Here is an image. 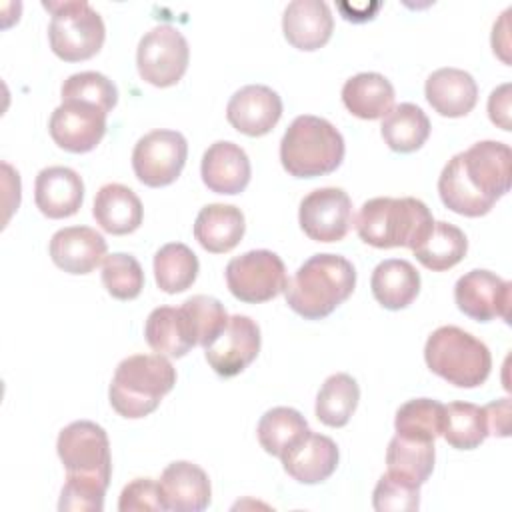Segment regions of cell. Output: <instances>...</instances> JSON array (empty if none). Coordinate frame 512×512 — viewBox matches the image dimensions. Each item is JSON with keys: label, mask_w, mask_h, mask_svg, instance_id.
Listing matches in <instances>:
<instances>
[{"label": "cell", "mask_w": 512, "mask_h": 512, "mask_svg": "<svg viewBox=\"0 0 512 512\" xmlns=\"http://www.w3.org/2000/svg\"><path fill=\"white\" fill-rule=\"evenodd\" d=\"M434 224L428 206L412 196H378L362 204L356 216V232L374 248L406 246L414 250Z\"/></svg>", "instance_id": "3957f363"}, {"label": "cell", "mask_w": 512, "mask_h": 512, "mask_svg": "<svg viewBox=\"0 0 512 512\" xmlns=\"http://www.w3.org/2000/svg\"><path fill=\"white\" fill-rule=\"evenodd\" d=\"M164 510L200 512L212 500L208 474L194 462L176 460L168 464L158 480Z\"/></svg>", "instance_id": "e0dca14e"}, {"label": "cell", "mask_w": 512, "mask_h": 512, "mask_svg": "<svg viewBox=\"0 0 512 512\" xmlns=\"http://www.w3.org/2000/svg\"><path fill=\"white\" fill-rule=\"evenodd\" d=\"M96 224L114 236H124L140 228L144 208L136 192L124 184H104L94 198L92 208Z\"/></svg>", "instance_id": "cb8c5ba5"}, {"label": "cell", "mask_w": 512, "mask_h": 512, "mask_svg": "<svg viewBox=\"0 0 512 512\" xmlns=\"http://www.w3.org/2000/svg\"><path fill=\"white\" fill-rule=\"evenodd\" d=\"M344 138L326 118L302 114L280 140V162L294 178H316L334 172L344 160Z\"/></svg>", "instance_id": "5b68a950"}, {"label": "cell", "mask_w": 512, "mask_h": 512, "mask_svg": "<svg viewBox=\"0 0 512 512\" xmlns=\"http://www.w3.org/2000/svg\"><path fill=\"white\" fill-rule=\"evenodd\" d=\"M176 370L162 354H134L124 358L112 376L108 398L124 418H144L160 406L174 388Z\"/></svg>", "instance_id": "277c9868"}, {"label": "cell", "mask_w": 512, "mask_h": 512, "mask_svg": "<svg viewBox=\"0 0 512 512\" xmlns=\"http://www.w3.org/2000/svg\"><path fill=\"white\" fill-rule=\"evenodd\" d=\"M244 230V214L232 204H208L194 220V238L212 254H224L236 248Z\"/></svg>", "instance_id": "d4e9b609"}, {"label": "cell", "mask_w": 512, "mask_h": 512, "mask_svg": "<svg viewBox=\"0 0 512 512\" xmlns=\"http://www.w3.org/2000/svg\"><path fill=\"white\" fill-rule=\"evenodd\" d=\"M484 406L472 402H450L444 406L442 436L456 450H474L488 436Z\"/></svg>", "instance_id": "836d02e7"}, {"label": "cell", "mask_w": 512, "mask_h": 512, "mask_svg": "<svg viewBox=\"0 0 512 512\" xmlns=\"http://www.w3.org/2000/svg\"><path fill=\"white\" fill-rule=\"evenodd\" d=\"M308 432L310 428L306 418L290 406H276L266 410L256 428L260 446L278 458H282V454L300 442Z\"/></svg>", "instance_id": "d6a6232c"}, {"label": "cell", "mask_w": 512, "mask_h": 512, "mask_svg": "<svg viewBox=\"0 0 512 512\" xmlns=\"http://www.w3.org/2000/svg\"><path fill=\"white\" fill-rule=\"evenodd\" d=\"M338 446L332 438L308 432L300 442L282 454L284 472L300 484H320L328 480L338 466Z\"/></svg>", "instance_id": "ffe728a7"}, {"label": "cell", "mask_w": 512, "mask_h": 512, "mask_svg": "<svg viewBox=\"0 0 512 512\" xmlns=\"http://www.w3.org/2000/svg\"><path fill=\"white\" fill-rule=\"evenodd\" d=\"M342 102L356 118H384L394 104V86L378 72H360L344 82Z\"/></svg>", "instance_id": "4316f807"}, {"label": "cell", "mask_w": 512, "mask_h": 512, "mask_svg": "<svg viewBox=\"0 0 512 512\" xmlns=\"http://www.w3.org/2000/svg\"><path fill=\"white\" fill-rule=\"evenodd\" d=\"M488 432L494 436H508L510 434V398H500L484 406Z\"/></svg>", "instance_id": "ee69618b"}, {"label": "cell", "mask_w": 512, "mask_h": 512, "mask_svg": "<svg viewBox=\"0 0 512 512\" xmlns=\"http://www.w3.org/2000/svg\"><path fill=\"white\" fill-rule=\"evenodd\" d=\"M50 14L48 40L52 52L64 62H80L96 56L104 44L102 16L84 0L44 2Z\"/></svg>", "instance_id": "52a82bcc"}, {"label": "cell", "mask_w": 512, "mask_h": 512, "mask_svg": "<svg viewBox=\"0 0 512 512\" xmlns=\"http://www.w3.org/2000/svg\"><path fill=\"white\" fill-rule=\"evenodd\" d=\"M260 342L258 324L250 316L234 314L228 318L224 330L204 348V356L218 376L232 378L256 360Z\"/></svg>", "instance_id": "5bb4252c"}, {"label": "cell", "mask_w": 512, "mask_h": 512, "mask_svg": "<svg viewBox=\"0 0 512 512\" xmlns=\"http://www.w3.org/2000/svg\"><path fill=\"white\" fill-rule=\"evenodd\" d=\"M106 116L102 108L80 102L64 100L50 116L48 130L52 140L66 152L84 154L94 150L106 134Z\"/></svg>", "instance_id": "4fadbf2b"}, {"label": "cell", "mask_w": 512, "mask_h": 512, "mask_svg": "<svg viewBox=\"0 0 512 512\" xmlns=\"http://www.w3.org/2000/svg\"><path fill=\"white\" fill-rule=\"evenodd\" d=\"M444 404L432 398H414L404 402L394 418V428L398 436L434 442L442 436Z\"/></svg>", "instance_id": "d590c367"}, {"label": "cell", "mask_w": 512, "mask_h": 512, "mask_svg": "<svg viewBox=\"0 0 512 512\" xmlns=\"http://www.w3.org/2000/svg\"><path fill=\"white\" fill-rule=\"evenodd\" d=\"M428 368L458 388H476L486 382L492 368L488 346L458 326L436 328L424 346Z\"/></svg>", "instance_id": "8992f818"}, {"label": "cell", "mask_w": 512, "mask_h": 512, "mask_svg": "<svg viewBox=\"0 0 512 512\" xmlns=\"http://www.w3.org/2000/svg\"><path fill=\"white\" fill-rule=\"evenodd\" d=\"M488 116L502 130H510V84L492 90L488 98Z\"/></svg>", "instance_id": "7bdbcfd3"}, {"label": "cell", "mask_w": 512, "mask_h": 512, "mask_svg": "<svg viewBox=\"0 0 512 512\" xmlns=\"http://www.w3.org/2000/svg\"><path fill=\"white\" fill-rule=\"evenodd\" d=\"M298 222L310 240L338 242L354 224L352 200L342 188H316L302 198Z\"/></svg>", "instance_id": "7c38bea8"}, {"label": "cell", "mask_w": 512, "mask_h": 512, "mask_svg": "<svg viewBox=\"0 0 512 512\" xmlns=\"http://www.w3.org/2000/svg\"><path fill=\"white\" fill-rule=\"evenodd\" d=\"M118 510L120 512H162V494L160 486L152 478H134L130 484H126L118 498Z\"/></svg>", "instance_id": "b9f144b4"}, {"label": "cell", "mask_w": 512, "mask_h": 512, "mask_svg": "<svg viewBox=\"0 0 512 512\" xmlns=\"http://www.w3.org/2000/svg\"><path fill=\"white\" fill-rule=\"evenodd\" d=\"M248 154L234 142L218 140L202 156L200 176L208 190L216 194H240L250 182Z\"/></svg>", "instance_id": "44dd1931"}, {"label": "cell", "mask_w": 512, "mask_h": 512, "mask_svg": "<svg viewBox=\"0 0 512 512\" xmlns=\"http://www.w3.org/2000/svg\"><path fill=\"white\" fill-rule=\"evenodd\" d=\"M102 284L112 298L134 300L144 288V270L134 256L114 252L102 262Z\"/></svg>", "instance_id": "74e56055"}, {"label": "cell", "mask_w": 512, "mask_h": 512, "mask_svg": "<svg viewBox=\"0 0 512 512\" xmlns=\"http://www.w3.org/2000/svg\"><path fill=\"white\" fill-rule=\"evenodd\" d=\"M106 240L90 226H68L50 238L52 262L68 274H88L106 258Z\"/></svg>", "instance_id": "ac0fdd59"}, {"label": "cell", "mask_w": 512, "mask_h": 512, "mask_svg": "<svg viewBox=\"0 0 512 512\" xmlns=\"http://www.w3.org/2000/svg\"><path fill=\"white\" fill-rule=\"evenodd\" d=\"M62 102L64 100H80L110 112L118 102V90L110 78L100 72H76L62 82L60 88Z\"/></svg>", "instance_id": "f35d334b"}, {"label": "cell", "mask_w": 512, "mask_h": 512, "mask_svg": "<svg viewBox=\"0 0 512 512\" xmlns=\"http://www.w3.org/2000/svg\"><path fill=\"white\" fill-rule=\"evenodd\" d=\"M512 150L498 140H480L454 154L438 178L442 204L460 216H484L510 190Z\"/></svg>", "instance_id": "6da1fadb"}, {"label": "cell", "mask_w": 512, "mask_h": 512, "mask_svg": "<svg viewBox=\"0 0 512 512\" xmlns=\"http://www.w3.org/2000/svg\"><path fill=\"white\" fill-rule=\"evenodd\" d=\"M106 490H108V484L102 480L66 474V482L60 492L58 510L100 512L104 508Z\"/></svg>", "instance_id": "60d3db41"}, {"label": "cell", "mask_w": 512, "mask_h": 512, "mask_svg": "<svg viewBox=\"0 0 512 512\" xmlns=\"http://www.w3.org/2000/svg\"><path fill=\"white\" fill-rule=\"evenodd\" d=\"M180 308L188 320V326H190L196 346L206 348L228 324L226 308L214 296L196 294V296L184 300Z\"/></svg>", "instance_id": "8d00e7d4"}, {"label": "cell", "mask_w": 512, "mask_h": 512, "mask_svg": "<svg viewBox=\"0 0 512 512\" xmlns=\"http://www.w3.org/2000/svg\"><path fill=\"white\" fill-rule=\"evenodd\" d=\"M282 116V98L264 84H248L236 90L226 106V118L238 132L258 138L268 134Z\"/></svg>", "instance_id": "2e32d148"}, {"label": "cell", "mask_w": 512, "mask_h": 512, "mask_svg": "<svg viewBox=\"0 0 512 512\" xmlns=\"http://www.w3.org/2000/svg\"><path fill=\"white\" fill-rule=\"evenodd\" d=\"M334 30L330 6L322 0H294L282 16V32L288 44L298 50L314 52L322 48Z\"/></svg>", "instance_id": "7402d4cb"}, {"label": "cell", "mask_w": 512, "mask_h": 512, "mask_svg": "<svg viewBox=\"0 0 512 512\" xmlns=\"http://www.w3.org/2000/svg\"><path fill=\"white\" fill-rule=\"evenodd\" d=\"M84 200V182L80 174L68 166L42 168L34 182L36 208L52 218L74 216Z\"/></svg>", "instance_id": "d6986e66"}, {"label": "cell", "mask_w": 512, "mask_h": 512, "mask_svg": "<svg viewBox=\"0 0 512 512\" xmlns=\"http://www.w3.org/2000/svg\"><path fill=\"white\" fill-rule=\"evenodd\" d=\"M356 286L352 262L340 254L310 256L286 282V304L306 320H320L332 314Z\"/></svg>", "instance_id": "7a4b0ae2"}, {"label": "cell", "mask_w": 512, "mask_h": 512, "mask_svg": "<svg viewBox=\"0 0 512 512\" xmlns=\"http://www.w3.org/2000/svg\"><path fill=\"white\" fill-rule=\"evenodd\" d=\"M56 452L70 476L96 478L110 484L112 456L106 430L92 420H76L64 426L56 440Z\"/></svg>", "instance_id": "ba28073f"}, {"label": "cell", "mask_w": 512, "mask_h": 512, "mask_svg": "<svg viewBox=\"0 0 512 512\" xmlns=\"http://www.w3.org/2000/svg\"><path fill=\"white\" fill-rule=\"evenodd\" d=\"M372 506L378 512H414L420 506V486L386 472L372 492Z\"/></svg>", "instance_id": "ab89813d"}, {"label": "cell", "mask_w": 512, "mask_h": 512, "mask_svg": "<svg viewBox=\"0 0 512 512\" xmlns=\"http://www.w3.org/2000/svg\"><path fill=\"white\" fill-rule=\"evenodd\" d=\"M380 134L390 150L410 154L422 148V144L428 140L430 120L420 106L402 102L392 106L390 112L382 118Z\"/></svg>", "instance_id": "f1b7e54d"}, {"label": "cell", "mask_w": 512, "mask_h": 512, "mask_svg": "<svg viewBox=\"0 0 512 512\" xmlns=\"http://www.w3.org/2000/svg\"><path fill=\"white\" fill-rule=\"evenodd\" d=\"M144 336L156 354L170 358H182L196 346L182 308L172 306H158L148 314Z\"/></svg>", "instance_id": "83f0119b"}, {"label": "cell", "mask_w": 512, "mask_h": 512, "mask_svg": "<svg viewBox=\"0 0 512 512\" xmlns=\"http://www.w3.org/2000/svg\"><path fill=\"white\" fill-rule=\"evenodd\" d=\"M190 48L184 34L172 24H158L148 30L136 50L138 74L156 88H168L180 82L188 68Z\"/></svg>", "instance_id": "9c48e42d"}, {"label": "cell", "mask_w": 512, "mask_h": 512, "mask_svg": "<svg viewBox=\"0 0 512 512\" xmlns=\"http://www.w3.org/2000/svg\"><path fill=\"white\" fill-rule=\"evenodd\" d=\"M468 250L466 234L450 222H434L428 236L412 250L416 260L432 270L444 272L456 266Z\"/></svg>", "instance_id": "f546056e"}, {"label": "cell", "mask_w": 512, "mask_h": 512, "mask_svg": "<svg viewBox=\"0 0 512 512\" xmlns=\"http://www.w3.org/2000/svg\"><path fill=\"white\" fill-rule=\"evenodd\" d=\"M358 400H360L358 382L346 372H336L328 376L318 390L316 408H314L316 418L330 428H342L350 422L358 406Z\"/></svg>", "instance_id": "4dcf8cb0"}, {"label": "cell", "mask_w": 512, "mask_h": 512, "mask_svg": "<svg viewBox=\"0 0 512 512\" xmlns=\"http://www.w3.org/2000/svg\"><path fill=\"white\" fill-rule=\"evenodd\" d=\"M428 104L446 118H460L472 112L478 100V86L472 74L460 68H438L424 84Z\"/></svg>", "instance_id": "603a6c76"}, {"label": "cell", "mask_w": 512, "mask_h": 512, "mask_svg": "<svg viewBox=\"0 0 512 512\" xmlns=\"http://www.w3.org/2000/svg\"><path fill=\"white\" fill-rule=\"evenodd\" d=\"M510 288L508 280H502L490 270H470L454 284V300L462 314L478 322H490L502 318L510 322Z\"/></svg>", "instance_id": "9a60e30c"}, {"label": "cell", "mask_w": 512, "mask_h": 512, "mask_svg": "<svg viewBox=\"0 0 512 512\" xmlns=\"http://www.w3.org/2000/svg\"><path fill=\"white\" fill-rule=\"evenodd\" d=\"M228 290L234 298L260 304L276 298L286 288V266L272 250H250L226 264Z\"/></svg>", "instance_id": "30bf717a"}, {"label": "cell", "mask_w": 512, "mask_h": 512, "mask_svg": "<svg viewBox=\"0 0 512 512\" xmlns=\"http://www.w3.org/2000/svg\"><path fill=\"white\" fill-rule=\"evenodd\" d=\"M198 268L196 254L182 242H168L154 254V278L166 294L188 290L198 276Z\"/></svg>", "instance_id": "e575fe53"}, {"label": "cell", "mask_w": 512, "mask_h": 512, "mask_svg": "<svg viewBox=\"0 0 512 512\" xmlns=\"http://www.w3.org/2000/svg\"><path fill=\"white\" fill-rule=\"evenodd\" d=\"M370 288L380 306L386 310H402L418 296L420 274L408 260L388 258L374 268Z\"/></svg>", "instance_id": "484cf974"}, {"label": "cell", "mask_w": 512, "mask_h": 512, "mask_svg": "<svg viewBox=\"0 0 512 512\" xmlns=\"http://www.w3.org/2000/svg\"><path fill=\"white\" fill-rule=\"evenodd\" d=\"M434 460H436L434 442L412 440L398 434L390 440L386 450L388 472L416 486H422L430 478L434 470Z\"/></svg>", "instance_id": "1f68e13d"}, {"label": "cell", "mask_w": 512, "mask_h": 512, "mask_svg": "<svg viewBox=\"0 0 512 512\" xmlns=\"http://www.w3.org/2000/svg\"><path fill=\"white\" fill-rule=\"evenodd\" d=\"M188 158V142L178 130H152L144 134L132 150V168L136 178L150 186L162 188L172 184Z\"/></svg>", "instance_id": "8fae6325"}]
</instances>
